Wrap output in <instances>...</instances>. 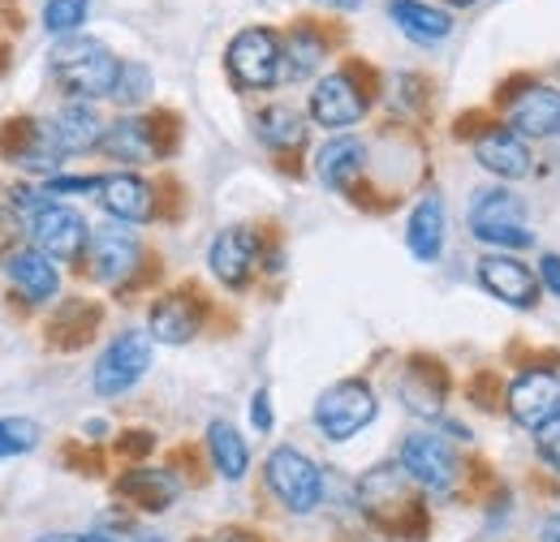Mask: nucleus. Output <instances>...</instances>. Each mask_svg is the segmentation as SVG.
Segmentation results:
<instances>
[{"label":"nucleus","instance_id":"f257e3e1","mask_svg":"<svg viewBox=\"0 0 560 542\" xmlns=\"http://www.w3.org/2000/svg\"><path fill=\"white\" fill-rule=\"evenodd\" d=\"M52 78L66 86V95H73V99H104V95L117 91L121 61L100 39L61 35V44L52 48Z\"/></svg>","mask_w":560,"mask_h":542},{"label":"nucleus","instance_id":"f03ea898","mask_svg":"<svg viewBox=\"0 0 560 542\" xmlns=\"http://www.w3.org/2000/svg\"><path fill=\"white\" fill-rule=\"evenodd\" d=\"M470 233L500 255H517L535 246V233L526 228V203L500 181L491 190H479L470 203Z\"/></svg>","mask_w":560,"mask_h":542},{"label":"nucleus","instance_id":"7ed1b4c3","mask_svg":"<svg viewBox=\"0 0 560 542\" xmlns=\"http://www.w3.org/2000/svg\"><path fill=\"white\" fill-rule=\"evenodd\" d=\"M401 470L410 474L415 486H422L435 499H448L462 482V461L457 448L448 439H440L435 431H410L401 439Z\"/></svg>","mask_w":560,"mask_h":542},{"label":"nucleus","instance_id":"20e7f679","mask_svg":"<svg viewBox=\"0 0 560 542\" xmlns=\"http://www.w3.org/2000/svg\"><path fill=\"white\" fill-rule=\"evenodd\" d=\"M375 392L362 384V379H341L332 388H324V397L315 401V426L324 439L332 444H346L358 431H366L375 422Z\"/></svg>","mask_w":560,"mask_h":542},{"label":"nucleus","instance_id":"39448f33","mask_svg":"<svg viewBox=\"0 0 560 542\" xmlns=\"http://www.w3.org/2000/svg\"><path fill=\"white\" fill-rule=\"evenodd\" d=\"M224 66H229L237 86L268 91V86H277L280 78H284V44H280L268 26H250V31H242L229 44Z\"/></svg>","mask_w":560,"mask_h":542},{"label":"nucleus","instance_id":"423d86ee","mask_svg":"<svg viewBox=\"0 0 560 542\" xmlns=\"http://www.w3.org/2000/svg\"><path fill=\"white\" fill-rule=\"evenodd\" d=\"M264 474H268L272 495H277L289 512L306 517V512L319 508V499H324V474H319V466H315L311 457H302L298 448H272Z\"/></svg>","mask_w":560,"mask_h":542},{"label":"nucleus","instance_id":"0eeeda50","mask_svg":"<svg viewBox=\"0 0 560 542\" xmlns=\"http://www.w3.org/2000/svg\"><path fill=\"white\" fill-rule=\"evenodd\" d=\"M151 357H155L151 332H121V337L100 353V362H95V375H91L95 392H100V397H121V392H130L142 375L151 370Z\"/></svg>","mask_w":560,"mask_h":542},{"label":"nucleus","instance_id":"6e6552de","mask_svg":"<svg viewBox=\"0 0 560 542\" xmlns=\"http://www.w3.org/2000/svg\"><path fill=\"white\" fill-rule=\"evenodd\" d=\"M504 409L522 431L535 435L544 422L560 417V375L557 370H522L504 392Z\"/></svg>","mask_w":560,"mask_h":542},{"label":"nucleus","instance_id":"1a4fd4ad","mask_svg":"<svg viewBox=\"0 0 560 542\" xmlns=\"http://www.w3.org/2000/svg\"><path fill=\"white\" fill-rule=\"evenodd\" d=\"M366 117V95L350 73H324L311 91V121L324 130H350Z\"/></svg>","mask_w":560,"mask_h":542},{"label":"nucleus","instance_id":"9d476101","mask_svg":"<svg viewBox=\"0 0 560 542\" xmlns=\"http://www.w3.org/2000/svg\"><path fill=\"white\" fill-rule=\"evenodd\" d=\"M31 237H35V250H44L48 259H78L91 241V228L73 207L48 203L44 211H35Z\"/></svg>","mask_w":560,"mask_h":542},{"label":"nucleus","instance_id":"9b49d317","mask_svg":"<svg viewBox=\"0 0 560 542\" xmlns=\"http://www.w3.org/2000/svg\"><path fill=\"white\" fill-rule=\"evenodd\" d=\"M479 284L488 288L495 302H504L513 310H530L539 302V288H544L539 271H530L522 259H513V255H488V259H479Z\"/></svg>","mask_w":560,"mask_h":542},{"label":"nucleus","instance_id":"f8f14e48","mask_svg":"<svg viewBox=\"0 0 560 542\" xmlns=\"http://www.w3.org/2000/svg\"><path fill=\"white\" fill-rule=\"evenodd\" d=\"M475 160H479L483 173H491V177L504 181V186L526 181V177L535 173V155H530L526 138L513 134L509 126H504V130H483V134L475 138Z\"/></svg>","mask_w":560,"mask_h":542},{"label":"nucleus","instance_id":"ddd939ff","mask_svg":"<svg viewBox=\"0 0 560 542\" xmlns=\"http://www.w3.org/2000/svg\"><path fill=\"white\" fill-rule=\"evenodd\" d=\"M255 259H259V237H255V228H246V224L220 228L208 250L211 275H215L220 284H229V288H242V284L250 280Z\"/></svg>","mask_w":560,"mask_h":542},{"label":"nucleus","instance_id":"4468645a","mask_svg":"<svg viewBox=\"0 0 560 542\" xmlns=\"http://www.w3.org/2000/svg\"><path fill=\"white\" fill-rule=\"evenodd\" d=\"M86 250H91V271H95V280H104V284H121L130 271L139 268V255H142L139 237L126 233L121 220L95 228L91 241H86Z\"/></svg>","mask_w":560,"mask_h":542},{"label":"nucleus","instance_id":"2eb2a0df","mask_svg":"<svg viewBox=\"0 0 560 542\" xmlns=\"http://www.w3.org/2000/svg\"><path fill=\"white\" fill-rule=\"evenodd\" d=\"M509 130L522 138H557L560 134V91L548 82L526 86L509 104Z\"/></svg>","mask_w":560,"mask_h":542},{"label":"nucleus","instance_id":"dca6fc26","mask_svg":"<svg viewBox=\"0 0 560 542\" xmlns=\"http://www.w3.org/2000/svg\"><path fill=\"white\" fill-rule=\"evenodd\" d=\"M100 207L121 224H142L155 215V195L135 173H108L100 181Z\"/></svg>","mask_w":560,"mask_h":542},{"label":"nucleus","instance_id":"f3484780","mask_svg":"<svg viewBox=\"0 0 560 542\" xmlns=\"http://www.w3.org/2000/svg\"><path fill=\"white\" fill-rule=\"evenodd\" d=\"M147 332L160 344H186L199 332V302L190 293H164L160 302H151L147 315Z\"/></svg>","mask_w":560,"mask_h":542},{"label":"nucleus","instance_id":"a211bd4d","mask_svg":"<svg viewBox=\"0 0 560 542\" xmlns=\"http://www.w3.org/2000/svg\"><path fill=\"white\" fill-rule=\"evenodd\" d=\"M406 478L410 474L401 466H375L371 474H362V482H358V504L375 521H397V512L406 508V491H410Z\"/></svg>","mask_w":560,"mask_h":542},{"label":"nucleus","instance_id":"6ab92c4d","mask_svg":"<svg viewBox=\"0 0 560 542\" xmlns=\"http://www.w3.org/2000/svg\"><path fill=\"white\" fill-rule=\"evenodd\" d=\"M100 151L117 164H147L160 155V142H155V126L147 117H121L113 121L104 138H100Z\"/></svg>","mask_w":560,"mask_h":542},{"label":"nucleus","instance_id":"aec40b11","mask_svg":"<svg viewBox=\"0 0 560 542\" xmlns=\"http://www.w3.org/2000/svg\"><path fill=\"white\" fill-rule=\"evenodd\" d=\"M388 17L401 26V35L406 39H415V44H444L448 35H453V17H448V9H435V4H427V0H388Z\"/></svg>","mask_w":560,"mask_h":542},{"label":"nucleus","instance_id":"412c9836","mask_svg":"<svg viewBox=\"0 0 560 542\" xmlns=\"http://www.w3.org/2000/svg\"><path fill=\"white\" fill-rule=\"evenodd\" d=\"M406 246L419 263H435L444 255V199L440 195H427L410 211V224H406Z\"/></svg>","mask_w":560,"mask_h":542},{"label":"nucleus","instance_id":"4be33fe9","mask_svg":"<svg viewBox=\"0 0 560 542\" xmlns=\"http://www.w3.org/2000/svg\"><path fill=\"white\" fill-rule=\"evenodd\" d=\"M362 164H366V146H362V138H328V142L319 146V155H315L319 186H328V190H346L350 181H358Z\"/></svg>","mask_w":560,"mask_h":542},{"label":"nucleus","instance_id":"5701e85b","mask_svg":"<svg viewBox=\"0 0 560 542\" xmlns=\"http://www.w3.org/2000/svg\"><path fill=\"white\" fill-rule=\"evenodd\" d=\"M9 284L26 302H48V297H57L61 275L44 250H18V255H9Z\"/></svg>","mask_w":560,"mask_h":542},{"label":"nucleus","instance_id":"b1692460","mask_svg":"<svg viewBox=\"0 0 560 542\" xmlns=\"http://www.w3.org/2000/svg\"><path fill=\"white\" fill-rule=\"evenodd\" d=\"M48 126H52V138H57V146H61L66 155L95 151L100 138H104V121H100V113H95L86 99H82V104H70V108H61Z\"/></svg>","mask_w":560,"mask_h":542},{"label":"nucleus","instance_id":"393cba45","mask_svg":"<svg viewBox=\"0 0 560 542\" xmlns=\"http://www.w3.org/2000/svg\"><path fill=\"white\" fill-rule=\"evenodd\" d=\"M22 134L26 138H22L18 146L9 142V160H13L18 168H26V173H57V168H61L66 151L57 146V138H52V126H48V121H26Z\"/></svg>","mask_w":560,"mask_h":542},{"label":"nucleus","instance_id":"a878e982","mask_svg":"<svg viewBox=\"0 0 560 542\" xmlns=\"http://www.w3.org/2000/svg\"><path fill=\"white\" fill-rule=\"evenodd\" d=\"M208 452L215 474L229 478V482H242L246 470H250V448L237 435V426H229V422H211L208 426Z\"/></svg>","mask_w":560,"mask_h":542},{"label":"nucleus","instance_id":"bb28decb","mask_svg":"<svg viewBox=\"0 0 560 542\" xmlns=\"http://www.w3.org/2000/svg\"><path fill=\"white\" fill-rule=\"evenodd\" d=\"M121 495L135 499L147 512H164L177 495H182V482L168 470H135V474L121 478Z\"/></svg>","mask_w":560,"mask_h":542},{"label":"nucleus","instance_id":"cd10ccee","mask_svg":"<svg viewBox=\"0 0 560 542\" xmlns=\"http://www.w3.org/2000/svg\"><path fill=\"white\" fill-rule=\"evenodd\" d=\"M255 134L259 142H268V146H302V138H306V117L298 113V108H289V104H272V108H264L259 117H255Z\"/></svg>","mask_w":560,"mask_h":542},{"label":"nucleus","instance_id":"c85d7f7f","mask_svg":"<svg viewBox=\"0 0 560 542\" xmlns=\"http://www.w3.org/2000/svg\"><path fill=\"white\" fill-rule=\"evenodd\" d=\"M324 61V44L311 35V31H302V35H293L289 44H284V78L293 82V78H311L315 69Z\"/></svg>","mask_w":560,"mask_h":542},{"label":"nucleus","instance_id":"c756f323","mask_svg":"<svg viewBox=\"0 0 560 542\" xmlns=\"http://www.w3.org/2000/svg\"><path fill=\"white\" fill-rule=\"evenodd\" d=\"M86 13H91V0H48L44 4V26L52 35H70L86 22Z\"/></svg>","mask_w":560,"mask_h":542},{"label":"nucleus","instance_id":"7c9ffc66","mask_svg":"<svg viewBox=\"0 0 560 542\" xmlns=\"http://www.w3.org/2000/svg\"><path fill=\"white\" fill-rule=\"evenodd\" d=\"M39 444V426L31 417H4L0 422V457H22Z\"/></svg>","mask_w":560,"mask_h":542},{"label":"nucleus","instance_id":"2f4dec72","mask_svg":"<svg viewBox=\"0 0 560 542\" xmlns=\"http://www.w3.org/2000/svg\"><path fill=\"white\" fill-rule=\"evenodd\" d=\"M151 95V73L142 66H121V78H117V91L113 99L117 104H142Z\"/></svg>","mask_w":560,"mask_h":542},{"label":"nucleus","instance_id":"473e14b6","mask_svg":"<svg viewBox=\"0 0 560 542\" xmlns=\"http://www.w3.org/2000/svg\"><path fill=\"white\" fill-rule=\"evenodd\" d=\"M535 452H539L544 466H552V470L560 474V417L544 422V426L535 431Z\"/></svg>","mask_w":560,"mask_h":542},{"label":"nucleus","instance_id":"72a5a7b5","mask_svg":"<svg viewBox=\"0 0 560 542\" xmlns=\"http://www.w3.org/2000/svg\"><path fill=\"white\" fill-rule=\"evenodd\" d=\"M100 181L104 177H48V195L61 199V195H100Z\"/></svg>","mask_w":560,"mask_h":542},{"label":"nucleus","instance_id":"f704fd0d","mask_svg":"<svg viewBox=\"0 0 560 542\" xmlns=\"http://www.w3.org/2000/svg\"><path fill=\"white\" fill-rule=\"evenodd\" d=\"M18 241H22L18 207H0V255H18Z\"/></svg>","mask_w":560,"mask_h":542},{"label":"nucleus","instance_id":"c9c22d12","mask_svg":"<svg viewBox=\"0 0 560 542\" xmlns=\"http://www.w3.org/2000/svg\"><path fill=\"white\" fill-rule=\"evenodd\" d=\"M250 422H255V431H259V435H268V431H272V397H268V388H259V392H255V401H250Z\"/></svg>","mask_w":560,"mask_h":542},{"label":"nucleus","instance_id":"e433bc0d","mask_svg":"<svg viewBox=\"0 0 560 542\" xmlns=\"http://www.w3.org/2000/svg\"><path fill=\"white\" fill-rule=\"evenodd\" d=\"M539 280H544L548 293L560 297V255H544V259H539Z\"/></svg>","mask_w":560,"mask_h":542},{"label":"nucleus","instance_id":"4c0bfd02","mask_svg":"<svg viewBox=\"0 0 560 542\" xmlns=\"http://www.w3.org/2000/svg\"><path fill=\"white\" fill-rule=\"evenodd\" d=\"M539 542H560V512H552V517L539 526Z\"/></svg>","mask_w":560,"mask_h":542},{"label":"nucleus","instance_id":"58836bf2","mask_svg":"<svg viewBox=\"0 0 560 542\" xmlns=\"http://www.w3.org/2000/svg\"><path fill=\"white\" fill-rule=\"evenodd\" d=\"M39 542H113V539H104V534H48V539Z\"/></svg>","mask_w":560,"mask_h":542},{"label":"nucleus","instance_id":"ea45409f","mask_svg":"<svg viewBox=\"0 0 560 542\" xmlns=\"http://www.w3.org/2000/svg\"><path fill=\"white\" fill-rule=\"evenodd\" d=\"M215 542H264V539H255V534H246V530H224Z\"/></svg>","mask_w":560,"mask_h":542},{"label":"nucleus","instance_id":"a19ab883","mask_svg":"<svg viewBox=\"0 0 560 542\" xmlns=\"http://www.w3.org/2000/svg\"><path fill=\"white\" fill-rule=\"evenodd\" d=\"M453 4H462V9H466V4H475V0H453Z\"/></svg>","mask_w":560,"mask_h":542}]
</instances>
